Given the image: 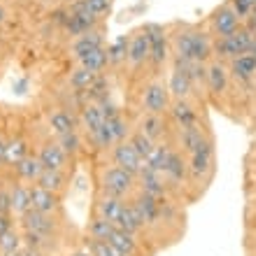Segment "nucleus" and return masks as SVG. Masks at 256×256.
<instances>
[{
	"mask_svg": "<svg viewBox=\"0 0 256 256\" xmlns=\"http://www.w3.org/2000/svg\"><path fill=\"white\" fill-rule=\"evenodd\" d=\"M96 80H98V74H96V72L86 70V68H80V70H74V72H72L70 84H72L77 91H88V88L96 84Z\"/></svg>",
	"mask_w": 256,
	"mask_h": 256,
	"instance_id": "cd10ccee",
	"label": "nucleus"
},
{
	"mask_svg": "<svg viewBox=\"0 0 256 256\" xmlns=\"http://www.w3.org/2000/svg\"><path fill=\"white\" fill-rule=\"evenodd\" d=\"M170 152L166 144H156L154 152L147 156V161H144V168L142 170H152V172H158V175H163L166 172V166H168L170 161Z\"/></svg>",
	"mask_w": 256,
	"mask_h": 256,
	"instance_id": "a211bd4d",
	"label": "nucleus"
},
{
	"mask_svg": "<svg viewBox=\"0 0 256 256\" xmlns=\"http://www.w3.org/2000/svg\"><path fill=\"white\" fill-rule=\"evenodd\" d=\"M140 186H142V194L154 196V198H161L163 191H166L163 175L152 172V170H142V172H140Z\"/></svg>",
	"mask_w": 256,
	"mask_h": 256,
	"instance_id": "6ab92c4d",
	"label": "nucleus"
},
{
	"mask_svg": "<svg viewBox=\"0 0 256 256\" xmlns=\"http://www.w3.org/2000/svg\"><path fill=\"white\" fill-rule=\"evenodd\" d=\"M38 186L52 191V194H61V191L66 189V175H63L61 170H47L44 168V172H42L40 180H38Z\"/></svg>",
	"mask_w": 256,
	"mask_h": 256,
	"instance_id": "4be33fe9",
	"label": "nucleus"
},
{
	"mask_svg": "<svg viewBox=\"0 0 256 256\" xmlns=\"http://www.w3.org/2000/svg\"><path fill=\"white\" fill-rule=\"evenodd\" d=\"M70 256H91V252H88V250H80V252H74V254H70Z\"/></svg>",
	"mask_w": 256,
	"mask_h": 256,
	"instance_id": "4c0bfd02",
	"label": "nucleus"
},
{
	"mask_svg": "<svg viewBox=\"0 0 256 256\" xmlns=\"http://www.w3.org/2000/svg\"><path fill=\"white\" fill-rule=\"evenodd\" d=\"M105 122H108V116H105V112H102L100 102H91V105H86V108L82 110V124L86 126L88 135L105 126Z\"/></svg>",
	"mask_w": 256,
	"mask_h": 256,
	"instance_id": "f3484780",
	"label": "nucleus"
},
{
	"mask_svg": "<svg viewBox=\"0 0 256 256\" xmlns=\"http://www.w3.org/2000/svg\"><path fill=\"white\" fill-rule=\"evenodd\" d=\"M38 158L42 161V166L47 170H63L66 168V161H68V154L63 152V147L58 142H44L40 149Z\"/></svg>",
	"mask_w": 256,
	"mask_h": 256,
	"instance_id": "9b49d317",
	"label": "nucleus"
},
{
	"mask_svg": "<svg viewBox=\"0 0 256 256\" xmlns=\"http://www.w3.org/2000/svg\"><path fill=\"white\" fill-rule=\"evenodd\" d=\"M10 228H12V224H10V216H7V214H0V236H2V233H7Z\"/></svg>",
	"mask_w": 256,
	"mask_h": 256,
	"instance_id": "e433bc0d",
	"label": "nucleus"
},
{
	"mask_svg": "<svg viewBox=\"0 0 256 256\" xmlns=\"http://www.w3.org/2000/svg\"><path fill=\"white\" fill-rule=\"evenodd\" d=\"M256 7V0H233V12L238 16H247V14L254 12Z\"/></svg>",
	"mask_w": 256,
	"mask_h": 256,
	"instance_id": "f704fd0d",
	"label": "nucleus"
},
{
	"mask_svg": "<svg viewBox=\"0 0 256 256\" xmlns=\"http://www.w3.org/2000/svg\"><path fill=\"white\" fill-rule=\"evenodd\" d=\"M149 54H152L149 38H147V33H144V28H142L140 33L135 35V38H130V42H128V58L126 61L133 68H140L144 61H149Z\"/></svg>",
	"mask_w": 256,
	"mask_h": 256,
	"instance_id": "9d476101",
	"label": "nucleus"
},
{
	"mask_svg": "<svg viewBox=\"0 0 256 256\" xmlns=\"http://www.w3.org/2000/svg\"><path fill=\"white\" fill-rule=\"evenodd\" d=\"M142 108H144L147 114H163V112L170 108V91H168V86H163L161 82H154V84L144 91Z\"/></svg>",
	"mask_w": 256,
	"mask_h": 256,
	"instance_id": "423d86ee",
	"label": "nucleus"
},
{
	"mask_svg": "<svg viewBox=\"0 0 256 256\" xmlns=\"http://www.w3.org/2000/svg\"><path fill=\"white\" fill-rule=\"evenodd\" d=\"M10 202H12L14 212L24 216L28 210L33 208L30 205V186H14V191L10 194Z\"/></svg>",
	"mask_w": 256,
	"mask_h": 256,
	"instance_id": "a878e982",
	"label": "nucleus"
},
{
	"mask_svg": "<svg viewBox=\"0 0 256 256\" xmlns=\"http://www.w3.org/2000/svg\"><path fill=\"white\" fill-rule=\"evenodd\" d=\"M226 84H228V72L222 63H212L208 68V86L212 94H222L226 91Z\"/></svg>",
	"mask_w": 256,
	"mask_h": 256,
	"instance_id": "412c9836",
	"label": "nucleus"
},
{
	"mask_svg": "<svg viewBox=\"0 0 256 256\" xmlns=\"http://www.w3.org/2000/svg\"><path fill=\"white\" fill-rule=\"evenodd\" d=\"M172 49L180 63H205V58L212 54V42L200 30L184 28L172 38Z\"/></svg>",
	"mask_w": 256,
	"mask_h": 256,
	"instance_id": "f257e3e1",
	"label": "nucleus"
},
{
	"mask_svg": "<svg viewBox=\"0 0 256 256\" xmlns=\"http://www.w3.org/2000/svg\"><path fill=\"white\" fill-rule=\"evenodd\" d=\"M96 49H102V33L100 30H88L86 35H82V38H77V40L72 42V56L74 58H84V56H88L91 52H96Z\"/></svg>",
	"mask_w": 256,
	"mask_h": 256,
	"instance_id": "f8f14e48",
	"label": "nucleus"
},
{
	"mask_svg": "<svg viewBox=\"0 0 256 256\" xmlns=\"http://www.w3.org/2000/svg\"><path fill=\"white\" fill-rule=\"evenodd\" d=\"M14 168H16V175H19L24 182H38L40 175L44 172V166H42V161L38 156H26V158L19 161Z\"/></svg>",
	"mask_w": 256,
	"mask_h": 256,
	"instance_id": "4468645a",
	"label": "nucleus"
},
{
	"mask_svg": "<svg viewBox=\"0 0 256 256\" xmlns=\"http://www.w3.org/2000/svg\"><path fill=\"white\" fill-rule=\"evenodd\" d=\"M49 126H52V130H54L58 138L77 130V128H74V119L68 114L66 110H54V112L49 114Z\"/></svg>",
	"mask_w": 256,
	"mask_h": 256,
	"instance_id": "aec40b11",
	"label": "nucleus"
},
{
	"mask_svg": "<svg viewBox=\"0 0 256 256\" xmlns=\"http://www.w3.org/2000/svg\"><path fill=\"white\" fill-rule=\"evenodd\" d=\"M205 140H208V135L202 133V128L198 126V124H196V126H189V128H180V142H182V149L184 152H189V154L198 152Z\"/></svg>",
	"mask_w": 256,
	"mask_h": 256,
	"instance_id": "dca6fc26",
	"label": "nucleus"
},
{
	"mask_svg": "<svg viewBox=\"0 0 256 256\" xmlns=\"http://www.w3.org/2000/svg\"><path fill=\"white\" fill-rule=\"evenodd\" d=\"M5 16H7V14H5V10H2V5H0V24L5 21Z\"/></svg>",
	"mask_w": 256,
	"mask_h": 256,
	"instance_id": "58836bf2",
	"label": "nucleus"
},
{
	"mask_svg": "<svg viewBox=\"0 0 256 256\" xmlns=\"http://www.w3.org/2000/svg\"><path fill=\"white\" fill-rule=\"evenodd\" d=\"M186 170H189V166L184 163V158L180 154H170V161H168V166H166V172H163V177H168L170 182H175V184H180L186 177Z\"/></svg>",
	"mask_w": 256,
	"mask_h": 256,
	"instance_id": "393cba45",
	"label": "nucleus"
},
{
	"mask_svg": "<svg viewBox=\"0 0 256 256\" xmlns=\"http://www.w3.org/2000/svg\"><path fill=\"white\" fill-rule=\"evenodd\" d=\"M112 158H114V166L116 168L126 170V172H130V175L140 177L142 168H144V158H142L138 152H135V147L130 144V142H119V144H114V152H112Z\"/></svg>",
	"mask_w": 256,
	"mask_h": 256,
	"instance_id": "7ed1b4c3",
	"label": "nucleus"
},
{
	"mask_svg": "<svg viewBox=\"0 0 256 256\" xmlns=\"http://www.w3.org/2000/svg\"><path fill=\"white\" fill-rule=\"evenodd\" d=\"M168 91L175 100H186V98L191 96V91H194V80H191L189 70H186V63L177 61L175 72H172V77H170Z\"/></svg>",
	"mask_w": 256,
	"mask_h": 256,
	"instance_id": "0eeeda50",
	"label": "nucleus"
},
{
	"mask_svg": "<svg viewBox=\"0 0 256 256\" xmlns=\"http://www.w3.org/2000/svg\"><path fill=\"white\" fill-rule=\"evenodd\" d=\"M124 208H126V202L122 198H110V196H102L98 205H96V216H100L105 222H110L112 226L116 224V219L122 216Z\"/></svg>",
	"mask_w": 256,
	"mask_h": 256,
	"instance_id": "ddd939ff",
	"label": "nucleus"
},
{
	"mask_svg": "<svg viewBox=\"0 0 256 256\" xmlns=\"http://www.w3.org/2000/svg\"><path fill=\"white\" fill-rule=\"evenodd\" d=\"M233 74H236L238 80H250L252 74L256 72V56L254 54H242L233 58V66H230Z\"/></svg>",
	"mask_w": 256,
	"mask_h": 256,
	"instance_id": "b1692460",
	"label": "nucleus"
},
{
	"mask_svg": "<svg viewBox=\"0 0 256 256\" xmlns=\"http://www.w3.org/2000/svg\"><path fill=\"white\" fill-rule=\"evenodd\" d=\"M30 205L42 214L54 216V212L61 208V200H58V194H52V191L42 189V186H30Z\"/></svg>",
	"mask_w": 256,
	"mask_h": 256,
	"instance_id": "1a4fd4ad",
	"label": "nucleus"
},
{
	"mask_svg": "<svg viewBox=\"0 0 256 256\" xmlns=\"http://www.w3.org/2000/svg\"><path fill=\"white\" fill-rule=\"evenodd\" d=\"M84 2H86V7L96 14V16L110 12V7H112V0H84Z\"/></svg>",
	"mask_w": 256,
	"mask_h": 256,
	"instance_id": "c9c22d12",
	"label": "nucleus"
},
{
	"mask_svg": "<svg viewBox=\"0 0 256 256\" xmlns=\"http://www.w3.org/2000/svg\"><path fill=\"white\" fill-rule=\"evenodd\" d=\"M128 42H130L128 38H119V40L108 49V58L112 66H119V63H124L128 58Z\"/></svg>",
	"mask_w": 256,
	"mask_h": 256,
	"instance_id": "7c9ffc66",
	"label": "nucleus"
},
{
	"mask_svg": "<svg viewBox=\"0 0 256 256\" xmlns=\"http://www.w3.org/2000/svg\"><path fill=\"white\" fill-rule=\"evenodd\" d=\"M58 144L63 147V152H66V154H77V152L82 149V138L77 135V130H74V133L61 135V138H58Z\"/></svg>",
	"mask_w": 256,
	"mask_h": 256,
	"instance_id": "72a5a7b5",
	"label": "nucleus"
},
{
	"mask_svg": "<svg viewBox=\"0 0 256 256\" xmlns=\"http://www.w3.org/2000/svg\"><path fill=\"white\" fill-rule=\"evenodd\" d=\"M108 126H110V130H112V135H114L116 144H119V142H124V138L128 135L126 119H124L122 114H116V116H112V119H108Z\"/></svg>",
	"mask_w": 256,
	"mask_h": 256,
	"instance_id": "473e14b6",
	"label": "nucleus"
},
{
	"mask_svg": "<svg viewBox=\"0 0 256 256\" xmlns=\"http://www.w3.org/2000/svg\"><path fill=\"white\" fill-rule=\"evenodd\" d=\"M163 128H166V124H163L161 114H144L140 119V133L147 135L149 140H158L163 135Z\"/></svg>",
	"mask_w": 256,
	"mask_h": 256,
	"instance_id": "5701e85b",
	"label": "nucleus"
},
{
	"mask_svg": "<svg viewBox=\"0 0 256 256\" xmlns=\"http://www.w3.org/2000/svg\"><path fill=\"white\" fill-rule=\"evenodd\" d=\"M135 186V175L126 172L122 168H108L102 170V177H100V189L102 196H110V198H124L133 191Z\"/></svg>",
	"mask_w": 256,
	"mask_h": 256,
	"instance_id": "f03ea898",
	"label": "nucleus"
},
{
	"mask_svg": "<svg viewBox=\"0 0 256 256\" xmlns=\"http://www.w3.org/2000/svg\"><path fill=\"white\" fill-rule=\"evenodd\" d=\"M28 156V147H26V142L24 140H12V142H7V152H5V161L7 163H16L24 161Z\"/></svg>",
	"mask_w": 256,
	"mask_h": 256,
	"instance_id": "c85d7f7f",
	"label": "nucleus"
},
{
	"mask_svg": "<svg viewBox=\"0 0 256 256\" xmlns=\"http://www.w3.org/2000/svg\"><path fill=\"white\" fill-rule=\"evenodd\" d=\"M144 33L149 38V47H152V54H149V61L154 63L156 68H161L168 58V35H166V28L158 26V24H149L144 26Z\"/></svg>",
	"mask_w": 256,
	"mask_h": 256,
	"instance_id": "39448f33",
	"label": "nucleus"
},
{
	"mask_svg": "<svg viewBox=\"0 0 256 256\" xmlns=\"http://www.w3.org/2000/svg\"><path fill=\"white\" fill-rule=\"evenodd\" d=\"M128 142L133 144L135 152H138V154H140L142 158H144V161H147V156L152 154V152H154V147H156L154 140H149L147 135H142L140 130H135V133L130 135V140H128Z\"/></svg>",
	"mask_w": 256,
	"mask_h": 256,
	"instance_id": "c756f323",
	"label": "nucleus"
},
{
	"mask_svg": "<svg viewBox=\"0 0 256 256\" xmlns=\"http://www.w3.org/2000/svg\"><path fill=\"white\" fill-rule=\"evenodd\" d=\"M110 63L108 58V49H96V52H91L88 56H84V58H80V66L86 68V70H91V72H100L102 68Z\"/></svg>",
	"mask_w": 256,
	"mask_h": 256,
	"instance_id": "bb28decb",
	"label": "nucleus"
},
{
	"mask_svg": "<svg viewBox=\"0 0 256 256\" xmlns=\"http://www.w3.org/2000/svg\"><path fill=\"white\" fill-rule=\"evenodd\" d=\"M19 247H21L19 236H16V233H14L12 228L7 230V233H2V236H0V254H2V256H12V254H16V252H19Z\"/></svg>",
	"mask_w": 256,
	"mask_h": 256,
	"instance_id": "2f4dec72",
	"label": "nucleus"
},
{
	"mask_svg": "<svg viewBox=\"0 0 256 256\" xmlns=\"http://www.w3.org/2000/svg\"><path fill=\"white\" fill-rule=\"evenodd\" d=\"M212 166H214V149H212V140H205L198 152L191 154L189 161V172L194 177V182H200L202 177L212 175Z\"/></svg>",
	"mask_w": 256,
	"mask_h": 256,
	"instance_id": "20e7f679",
	"label": "nucleus"
},
{
	"mask_svg": "<svg viewBox=\"0 0 256 256\" xmlns=\"http://www.w3.org/2000/svg\"><path fill=\"white\" fill-rule=\"evenodd\" d=\"M250 54H254V56H256V42H254V47H252V52H250Z\"/></svg>",
	"mask_w": 256,
	"mask_h": 256,
	"instance_id": "ea45409f",
	"label": "nucleus"
},
{
	"mask_svg": "<svg viewBox=\"0 0 256 256\" xmlns=\"http://www.w3.org/2000/svg\"><path fill=\"white\" fill-rule=\"evenodd\" d=\"M170 112H172V119H175V124L180 128H189L198 124V114H196V110L189 105V100H175Z\"/></svg>",
	"mask_w": 256,
	"mask_h": 256,
	"instance_id": "2eb2a0df",
	"label": "nucleus"
},
{
	"mask_svg": "<svg viewBox=\"0 0 256 256\" xmlns=\"http://www.w3.org/2000/svg\"><path fill=\"white\" fill-rule=\"evenodd\" d=\"M212 28L219 38H230L233 33L240 30V16L233 12V7H222L212 16Z\"/></svg>",
	"mask_w": 256,
	"mask_h": 256,
	"instance_id": "6e6552de",
	"label": "nucleus"
}]
</instances>
